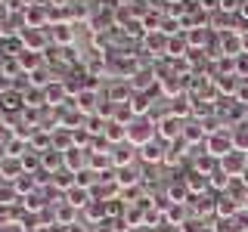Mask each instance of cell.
<instances>
[{"label":"cell","mask_w":248,"mask_h":232,"mask_svg":"<svg viewBox=\"0 0 248 232\" xmlns=\"http://www.w3.org/2000/svg\"><path fill=\"white\" fill-rule=\"evenodd\" d=\"M68 232H87V223H72Z\"/></svg>","instance_id":"obj_31"},{"label":"cell","mask_w":248,"mask_h":232,"mask_svg":"<svg viewBox=\"0 0 248 232\" xmlns=\"http://www.w3.org/2000/svg\"><path fill=\"white\" fill-rule=\"evenodd\" d=\"M168 44H170V37L161 34V31H149V34L143 37V50L149 53V56H168Z\"/></svg>","instance_id":"obj_4"},{"label":"cell","mask_w":248,"mask_h":232,"mask_svg":"<svg viewBox=\"0 0 248 232\" xmlns=\"http://www.w3.org/2000/svg\"><path fill=\"white\" fill-rule=\"evenodd\" d=\"M44 93H46V105L50 108H62L68 102V84L65 81H53Z\"/></svg>","instance_id":"obj_6"},{"label":"cell","mask_w":248,"mask_h":232,"mask_svg":"<svg viewBox=\"0 0 248 232\" xmlns=\"http://www.w3.org/2000/svg\"><path fill=\"white\" fill-rule=\"evenodd\" d=\"M183 232H202V220H196V217H189V220L183 223Z\"/></svg>","instance_id":"obj_28"},{"label":"cell","mask_w":248,"mask_h":232,"mask_svg":"<svg viewBox=\"0 0 248 232\" xmlns=\"http://www.w3.org/2000/svg\"><path fill=\"white\" fill-rule=\"evenodd\" d=\"M62 164H65V158H62L56 149H50V152L41 155V167H44V170H53V174H59Z\"/></svg>","instance_id":"obj_16"},{"label":"cell","mask_w":248,"mask_h":232,"mask_svg":"<svg viewBox=\"0 0 248 232\" xmlns=\"http://www.w3.org/2000/svg\"><path fill=\"white\" fill-rule=\"evenodd\" d=\"M84 217H87V223H96V226H99V223H103L106 217H108V207L103 204V201H96V198H93L90 204L84 207Z\"/></svg>","instance_id":"obj_13"},{"label":"cell","mask_w":248,"mask_h":232,"mask_svg":"<svg viewBox=\"0 0 248 232\" xmlns=\"http://www.w3.org/2000/svg\"><path fill=\"white\" fill-rule=\"evenodd\" d=\"M16 59H19V65L25 68V74L37 72V68L44 65V56H41V53H28V50H22V53H19V56H16Z\"/></svg>","instance_id":"obj_14"},{"label":"cell","mask_w":248,"mask_h":232,"mask_svg":"<svg viewBox=\"0 0 248 232\" xmlns=\"http://www.w3.org/2000/svg\"><path fill=\"white\" fill-rule=\"evenodd\" d=\"M0 105H3V108H25V93L10 90L6 96H0Z\"/></svg>","instance_id":"obj_22"},{"label":"cell","mask_w":248,"mask_h":232,"mask_svg":"<svg viewBox=\"0 0 248 232\" xmlns=\"http://www.w3.org/2000/svg\"><path fill=\"white\" fill-rule=\"evenodd\" d=\"M205 152L211 155V158H227L230 152H236L232 149V130H220V133H214V136H208L205 139Z\"/></svg>","instance_id":"obj_2"},{"label":"cell","mask_w":248,"mask_h":232,"mask_svg":"<svg viewBox=\"0 0 248 232\" xmlns=\"http://www.w3.org/2000/svg\"><path fill=\"white\" fill-rule=\"evenodd\" d=\"M242 44H245V53H248V31H242Z\"/></svg>","instance_id":"obj_34"},{"label":"cell","mask_w":248,"mask_h":232,"mask_svg":"<svg viewBox=\"0 0 248 232\" xmlns=\"http://www.w3.org/2000/svg\"><path fill=\"white\" fill-rule=\"evenodd\" d=\"M0 232H22L19 223H0Z\"/></svg>","instance_id":"obj_30"},{"label":"cell","mask_w":248,"mask_h":232,"mask_svg":"<svg viewBox=\"0 0 248 232\" xmlns=\"http://www.w3.org/2000/svg\"><path fill=\"white\" fill-rule=\"evenodd\" d=\"M242 204H245V207H248V186H245V201H242Z\"/></svg>","instance_id":"obj_35"},{"label":"cell","mask_w":248,"mask_h":232,"mask_svg":"<svg viewBox=\"0 0 248 232\" xmlns=\"http://www.w3.org/2000/svg\"><path fill=\"white\" fill-rule=\"evenodd\" d=\"M245 164H248V152H245Z\"/></svg>","instance_id":"obj_37"},{"label":"cell","mask_w":248,"mask_h":232,"mask_svg":"<svg viewBox=\"0 0 248 232\" xmlns=\"http://www.w3.org/2000/svg\"><path fill=\"white\" fill-rule=\"evenodd\" d=\"M202 136H205V127H202V121H199V124H183V139H186L189 145L202 143Z\"/></svg>","instance_id":"obj_21"},{"label":"cell","mask_w":248,"mask_h":232,"mask_svg":"<svg viewBox=\"0 0 248 232\" xmlns=\"http://www.w3.org/2000/svg\"><path fill=\"white\" fill-rule=\"evenodd\" d=\"M239 15L248 19V0H239Z\"/></svg>","instance_id":"obj_32"},{"label":"cell","mask_w":248,"mask_h":232,"mask_svg":"<svg viewBox=\"0 0 248 232\" xmlns=\"http://www.w3.org/2000/svg\"><path fill=\"white\" fill-rule=\"evenodd\" d=\"M158 136V124H155V118H134L127 124V143L137 145V149H146V145L152 143V139Z\"/></svg>","instance_id":"obj_1"},{"label":"cell","mask_w":248,"mask_h":232,"mask_svg":"<svg viewBox=\"0 0 248 232\" xmlns=\"http://www.w3.org/2000/svg\"><path fill=\"white\" fill-rule=\"evenodd\" d=\"M22 167H25V174H37V170H41V155H37V152H25V155H22Z\"/></svg>","instance_id":"obj_24"},{"label":"cell","mask_w":248,"mask_h":232,"mask_svg":"<svg viewBox=\"0 0 248 232\" xmlns=\"http://www.w3.org/2000/svg\"><path fill=\"white\" fill-rule=\"evenodd\" d=\"M75 217H78V207H72L68 201H62V204L56 207V223H59V226H72Z\"/></svg>","instance_id":"obj_17"},{"label":"cell","mask_w":248,"mask_h":232,"mask_svg":"<svg viewBox=\"0 0 248 232\" xmlns=\"http://www.w3.org/2000/svg\"><path fill=\"white\" fill-rule=\"evenodd\" d=\"M46 232H68V226H59V223H53V226L46 229Z\"/></svg>","instance_id":"obj_33"},{"label":"cell","mask_w":248,"mask_h":232,"mask_svg":"<svg viewBox=\"0 0 248 232\" xmlns=\"http://www.w3.org/2000/svg\"><path fill=\"white\" fill-rule=\"evenodd\" d=\"M205 41H208V34H205V28H199V31H189V37H186V44H189V50L192 46H205Z\"/></svg>","instance_id":"obj_26"},{"label":"cell","mask_w":248,"mask_h":232,"mask_svg":"<svg viewBox=\"0 0 248 232\" xmlns=\"http://www.w3.org/2000/svg\"><path fill=\"white\" fill-rule=\"evenodd\" d=\"M68 13H72V19H87V15H90V6L87 3H75V0H72Z\"/></svg>","instance_id":"obj_27"},{"label":"cell","mask_w":248,"mask_h":232,"mask_svg":"<svg viewBox=\"0 0 248 232\" xmlns=\"http://www.w3.org/2000/svg\"><path fill=\"white\" fill-rule=\"evenodd\" d=\"M75 34H78L75 22H56V25H50V41L59 44V46L75 44Z\"/></svg>","instance_id":"obj_5"},{"label":"cell","mask_w":248,"mask_h":232,"mask_svg":"<svg viewBox=\"0 0 248 232\" xmlns=\"http://www.w3.org/2000/svg\"><path fill=\"white\" fill-rule=\"evenodd\" d=\"M112 161H115V167H130V164H134V145H130V143L115 145V149H112Z\"/></svg>","instance_id":"obj_11"},{"label":"cell","mask_w":248,"mask_h":232,"mask_svg":"<svg viewBox=\"0 0 248 232\" xmlns=\"http://www.w3.org/2000/svg\"><path fill=\"white\" fill-rule=\"evenodd\" d=\"M140 158L143 161H149V164H161V161H165V152L158 149V145H146V149H140Z\"/></svg>","instance_id":"obj_23"},{"label":"cell","mask_w":248,"mask_h":232,"mask_svg":"<svg viewBox=\"0 0 248 232\" xmlns=\"http://www.w3.org/2000/svg\"><path fill=\"white\" fill-rule=\"evenodd\" d=\"M22 195H19V189L16 186H0V207H13V204H19Z\"/></svg>","instance_id":"obj_19"},{"label":"cell","mask_w":248,"mask_h":232,"mask_svg":"<svg viewBox=\"0 0 248 232\" xmlns=\"http://www.w3.org/2000/svg\"><path fill=\"white\" fill-rule=\"evenodd\" d=\"M22 174H25V167H22L19 158H10V155H6V158L0 161V176H6V180H19Z\"/></svg>","instance_id":"obj_12"},{"label":"cell","mask_w":248,"mask_h":232,"mask_svg":"<svg viewBox=\"0 0 248 232\" xmlns=\"http://www.w3.org/2000/svg\"><path fill=\"white\" fill-rule=\"evenodd\" d=\"M65 201H68L72 207H78V211H84V207L93 201V192H90V189H81V186H75V189L65 192Z\"/></svg>","instance_id":"obj_9"},{"label":"cell","mask_w":248,"mask_h":232,"mask_svg":"<svg viewBox=\"0 0 248 232\" xmlns=\"http://www.w3.org/2000/svg\"><path fill=\"white\" fill-rule=\"evenodd\" d=\"M155 124H158V136L161 139H168V143H174V139H180L183 136V121L180 118H174V115H161V118L158 121H155Z\"/></svg>","instance_id":"obj_3"},{"label":"cell","mask_w":248,"mask_h":232,"mask_svg":"<svg viewBox=\"0 0 248 232\" xmlns=\"http://www.w3.org/2000/svg\"><path fill=\"white\" fill-rule=\"evenodd\" d=\"M50 183L56 186V189H75V174L72 170H59V174H50Z\"/></svg>","instance_id":"obj_20"},{"label":"cell","mask_w":248,"mask_h":232,"mask_svg":"<svg viewBox=\"0 0 248 232\" xmlns=\"http://www.w3.org/2000/svg\"><path fill=\"white\" fill-rule=\"evenodd\" d=\"M3 112H6V108H3V105H0V121H3Z\"/></svg>","instance_id":"obj_36"},{"label":"cell","mask_w":248,"mask_h":232,"mask_svg":"<svg viewBox=\"0 0 248 232\" xmlns=\"http://www.w3.org/2000/svg\"><path fill=\"white\" fill-rule=\"evenodd\" d=\"M214 207H217L214 214H220V217H227V220H230V217L236 214V211H239L242 204H239V201H232V198H227V195H220V198L214 201Z\"/></svg>","instance_id":"obj_18"},{"label":"cell","mask_w":248,"mask_h":232,"mask_svg":"<svg viewBox=\"0 0 248 232\" xmlns=\"http://www.w3.org/2000/svg\"><path fill=\"white\" fill-rule=\"evenodd\" d=\"M19 44H22V50H28V53H41L44 46H46V37H44V31L25 28V31L19 34Z\"/></svg>","instance_id":"obj_7"},{"label":"cell","mask_w":248,"mask_h":232,"mask_svg":"<svg viewBox=\"0 0 248 232\" xmlns=\"http://www.w3.org/2000/svg\"><path fill=\"white\" fill-rule=\"evenodd\" d=\"M96 232H121V226H115L112 220H103V223H99V229H96Z\"/></svg>","instance_id":"obj_29"},{"label":"cell","mask_w":248,"mask_h":232,"mask_svg":"<svg viewBox=\"0 0 248 232\" xmlns=\"http://www.w3.org/2000/svg\"><path fill=\"white\" fill-rule=\"evenodd\" d=\"M62 158H65V167H68V170L81 174V170L87 167V158H90V155H87V149H78V145H75V149L62 152Z\"/></svg>","instance_id":"obj_8"},{"label":"cell","mask_w":248,"mask_h":232,"mask_svg":"<svg viewBox=\"0 0 248 232\" xmlns=\"http://www.w3.org/2000/svg\"><path fill=\"white\" fill-rule=\"evenodd\" d=\"M232 149L236 152H248V121H242L239 127H232Z\"/></svg>","instance_id":"obj_15"},{"label":"cell","mask_w":248,"mask_h":232,"mask_svg":"<svg viewBox=\"0 0 248 232\" xmlns=\"http://www.w3.org/2000/svg\"><path fill=\"white\" fill-rule=\"evenodd\" d=\"M170 115H174V118H189V115H196V102H192V96H177V99H170Z\"/></svg>","instance_id":"obj_10"},{"label":"cell","mask_w":248,"mask_h":232,"mask_svg":"<svg viewBox=\"0 0 248 232\" xmlns=\"http://www.w3.org/2000/svg\"><path fill=\"white\" fill-rule=\"evenodd\" d=\"M34 183H37L34 174H22L19 180H16V189H19V195H22V192H31V189H34Z\"/></svg>","instance_id":"obj_25"}]
</instances>
